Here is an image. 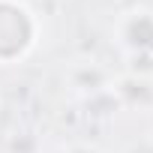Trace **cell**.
<instances>
[{
    "instance_id": "6da1fadb",
    "label": "cell",
    "mask_w": 153,
    "mask_h": 153,
    "mask_svg": "<svg viewBox=\"0 0 153 153\" xmlns=\"http://www.w3.org/2000/svg\"><path fill=\"white\" fill-rule=\"evenodd\" d=\"M39 36L36 15L21 0H0V66L21 60Z\"/></svg>"
},
{
    "instance_id": "7a4b0ae2",
    "label": "cell",
    "mask_w": 153,
    "mask_h": 153,
    "mask_svg": "<svg viewBox=\"0 0 153 153\" xmlns=\"http://www.w3.org/2000/svg\"><path fill=\"white\" fill-rule=\"evenodd\" d=\"M114 42L132 60H153V9L135 6L114 21Z\"/></svg>"
},
{
    "instance_id": "3957f363",
    "label": "cell",
    "mask_w": 153,
    "mask_h": 153,
    "mask_svg": "<svg viewBox=\"0 0 153 153\" xmlns=\"http://www.w3.org/2000/svg\"><path fill=\"white\" fill-rule=\"evenodd\" d=\"M111 93L126 108L150 111L153 108V75L150 72H126L111 81Z\"/></svg>"
},
{
    "instance_id": "277c9868",
    "label": "cell",
    "mask_w": 153,
    "mask_h": 153,
    "mask_svg": "<svg viewBox=\"0 0 153 153\" xmlns=\"http://www.w3.org/2000/svg\"><path fill=\"white\" fill-rule=\"evenodd\" d=\"M66 81H69V87L75 90V93H99V90H105V87H111V81H114V75L99 63V60H75L72 66H69V72H66Z\"/></svg>"
},
{
    "instance_id": "5b68a950",
    "label": "cell",
    "mask_w": 153,
    "mask_h": 153,
    "mask_svg": "<svg viewBox=\"0 0 153 153\" xmlns=\"http://www.w3.org/2000/svg\"><path fill=\"white\" fill-rule=\"evenodd\" d=\"M66 153H99V150H96L93 144H84V141H81V144H72Z\"/></svg>"
},
{
    "instance_id": "8992f818",
    "label": "cell",
    "mask_w": 153,
    "mask_h": 153,
    "mask_svg": "<svg viewBox=\"0 0 153 153\" xmlns=\"http://www.w3.org/2000/svg\"><path fill=\"white\" fill-rule=\"evenodd\" d=\"M129 153H153V144H138V147H132Z\"/></svg>"
}]
</instances>
